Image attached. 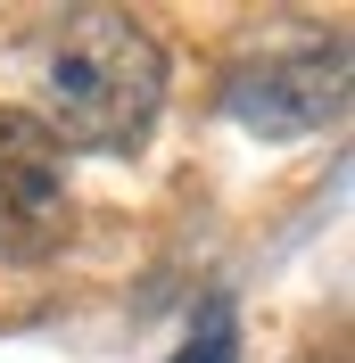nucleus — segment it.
Segmentation results:
<instances>
[{"instance_id":"obj_1","label":"nucleus","mask_w":355,"mask_h":363,"mask_svg":"<svg viewBox=\"0 0 355 363\" xmlns=\"http://www.w3.org/2000/svg\"><path fill=\"white\" fill-rule=\"evenodd\" d=\"M33 99L58 149L133 157L165 108V42L124 9H67L33 33Z\"/></svg>"},{"instance_id":"obj_2","label":"nucleus","mask_w":355,"mask_h":363,"mask_svg":"<svg viewBox=\"0 0 355 363\" xmlns=\"http://www.w3.org/2000/svg\"><path fill=\"white\" fill-rule=\"evenodd\" d=\"M67 149L25 108H0V264H42L67 248Z\"/></svg>"},{"instance_id":"obj_3","label":"nucleus","mask_w":355,"mask_h":363,"mask_svg":"<svg viewBox=\"0 0 355 363\" xmlns=\"http://www.w3.org/2000/svg\"><path fill=\"white\" fill-rule=\"evenodd\" d=\"M339 108H347V42L273 50V58H256L223 83V116L265 140L322 133V124H339Z\"/></svg>"},{"instance_id":"obj_4","label":"nucleus","mask_w":355,"mask_h":363,"mask_svg":"<svg viewBox=\"0 0 355 363\" xmlns=\"http://www.w3.org/2000/svg\"><path fill=\"white\" fill-rule=\"evenodd\" d=\"M174 363H240V322H231V297H207L199 330L174 347Z\"/></svg>"}]
</instances>
